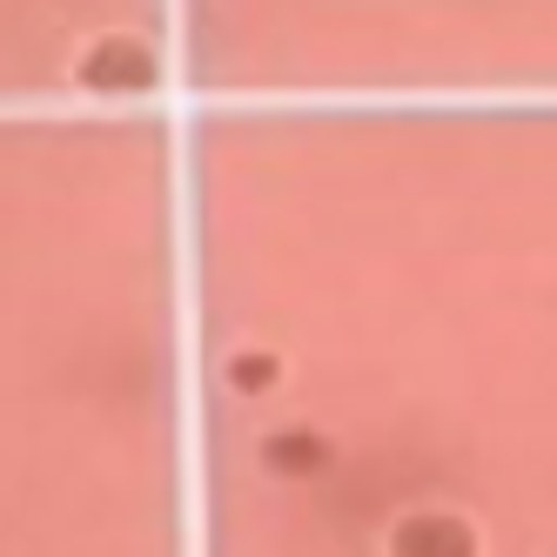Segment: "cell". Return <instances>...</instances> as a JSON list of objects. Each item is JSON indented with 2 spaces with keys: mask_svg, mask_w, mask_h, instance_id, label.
Instances as JSON below:
<instances>
[{
  "mask_svg": "<svg viewBox=\"0 0 557 557\" xmlns=\"http://www.w3.org/2000/svg\"><path fill=\"white\" fill-rule=\"evenodd\" d=\"M256 457H262L269 476H283V484H315V476L336 463V444L315 423H275V430H262Z\"/></svg>",
  "mask_w": 557,
  "mask_h": 557,
  "instance_id": "3",
  "label": "cell"
},
{
  "mask_svg": "<svg viewBox=\"0 0 557 557\" xmlns=\"http://www.w3.org/2000/svg\"><path fill=\"white\" fill-rule=\"evenodd\" d=\"M476 524L444 504H417L389 524V557H476Z\"/></svg>",
  "mask_w": 557,
  "mask_h": 557,
  "instance_id": "2",
  "label": "cell"
},
{
  "mask_svg": "<svg viewBox=\"0 0 557 557\" xmlns=\"http://www.w3.org/2000/svg\"><path fill=\"white\" fill-rule=\"evenodd\" d=\"M74 82L88 95H148V88H162V54H154L148 34L114 27L101 41H88V54L74 61Z\"/></svg>",
  "mask_w": 557,
  "mask_h": 557,
  "instance_id": "1",
  "label": "cell"
},
{
  "mask_svg": "<svg viewBox=\"0 0 557 557\" xmlns=\"http://www.w3.org/2000/svg\"><path fill=\"white\" fill-rule=\"evenodd\" d=\"M222 376H228L235 396H262V389L283 383V356H275V349H228Z\"/></svg>",
  "mask_w": 557,
  "mask_h": 557,
  "instance_id": "4",
  "label": "cell"
}]
</instances>
